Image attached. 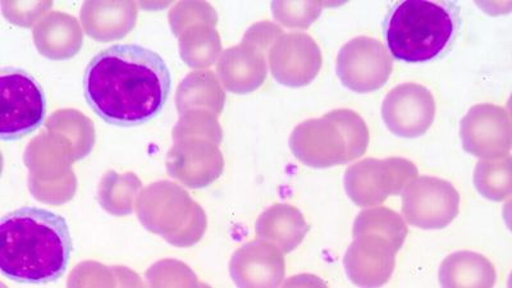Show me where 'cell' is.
I'll use <instances>...</instances> for the list:
<instances>
[{
    "label": "cell",
    "instance_id": "1",
    "mask_svg": "<svg viewBox=\"0 0 512 288\" xmlns=\"http://www.w3.org/2000/svg\"><path fill=\"white\" fill-rule=\"evenodd\" d=\"M84 94L96 116L118 127L141 126L157 117L171 94V71L154 50L118 44L91 59Z\"/></svg>",
    "mask_w": 512,
    "mask_h": 288
},
{
    "label": "cell",
    "instance_id": "2",
    "mask_svg": "<svg viewBox=\"0 0 512 288\" xmlns=\"http://www.w3.org/2000/svg\"><path fill=\"white\" fill-rule=\"evenodd\" d=\"M71 253L70 227L52 210L20 208L0 221V271L8 280L56 282L66 273Z\"/></svg>",
    "mask_w": 512,
    "mask_h": 288
},
{
    "label": "cell",
    "instance_id": "3",
    "mask_svg": "<svg viewBox=\"0 0 512 288\" xmlns=\"http://www.w3.org/2000/svg\"><path fill=\"white\" fill-rule=\"evenodd\" d=\"M450 9L428 0H406L392 11L386 40L393 57L408 63H424L445 52L455 34Z\"/></svg>",
    "mask_w": 512,
    "mask_h": 288
},
{
    "label": "cell",
    "instance_id": "4",
    "mask_svg": "<svg viewBox=\"0 0 512 288\" xmlns=\"http://www.w3.org/2000/svg\"><path fill=\"white\" fill-rule=\"evenodd\" d=\"M296 157L314 168L341 166L367 152V123L351 109H335L301 123L291 140Z\"/></svg>",
    "mask_w": 512,
    "mask_h": 288
},
{
    "label": "cell",
    "instance_id": "5",
    "mask_svg": "<svg viewBox=\"0 0 512 288\" xmlns=\"http://www.w3.org/2000/svg\"><path fill=\"white\" fill-rule=\"evenodd\" d=\"M0 94V139H22L43 125L47 116V96L31 73L22 68L3 67Z\"/></svg>",
    "mask_w": 512,
    "mask_h": 288
},
{
    "label": "cell",
    "instance_id": "6",
    "mask_svg": "<svg viewBox=\"0 0 512 288\" xmlns=\"http://www.w3.org/2000/svg\"><path fill=\"white\" fill-rule=\"evenodd\" d=\"M418 176V168L405 158H368L345 173V189L358 207H378L388 196L399 195Z\"/></svg>",
    "mask_w": 512,
    "mask_h": 288
},
{
    "label": "cell",
    "instance_id": "7",
    "mask_svg": "<svg viewBox=\"0 0 512 288\" xmlns=\"http://www.w3.org/2000/svg\"><path fill=\"white\" fill-rule=\"evenodd\" d=\"M459 209V192L441 178H415L402 194V214L411 226L422 230H442L454 222Z\"/></svg>",
    "mask_w": 512,
    "mask_h": 288
},
{
    "label": "cell",
    "instance_id": "8",
    "mask_svg": "<svg viewBox=\"0 0 512 288\" xmlns=\"http://www.w3.org/2000/svg\"><path fill=\"white\" fill-rule=\"evenodd\" d=\"M393 70L391 54L381 41L359 36L346 43L337 56V75L342 84L356 93L381 89Z\"/></svg>",
    "mask_w": 512,
    "mask_h": 288
},
{
    "label": "cell",
    "instance_id": "9",
    "mask_svg": "<svg viewBox=\"0 0 512 288\" xmlns=\"http://www.w3.org/2000/svg\"><path fill=\"white\" fill-rule=\"evenodd\" d=\"M460 136L464 149L474 157L504 158L512 145L510 113L495 104L475 105L461 121Z\"/></svg>",
    "mask_w": 512,
    "mask_h": 288
},
{
    "label": "cell",
    "instance_id": "10",
    "mask_svg": "<svg viewBox=\"0 0 512 288\" xmlns=\"http://www.w3.org/2000/svg\"><path fill=\"white\" fill-rule=\"evenodd\" d=\"M436 116L431 91L418 84L396 86L386 96L382 117L388 130L397 136L414 139L425 134Z\"/></svg>",
    "mask_w": 512,
    "mask_h": 288
},
{
    "label": "cell",
    "instance_id": "11",
    "mask_svg": "<svg viewBox=\"0 0 512 288\" xmlns=\"http://www.w3.org/2000/svg\"><path fill=\"white\" fill-rule=\"evenodd\" d=\"M397 251L390 240L377 233L355 235L344 258L347 277L356 286L386 285L395 271Z\"/></svg>",
    "mask_w": 512,
    "mask_h": 288
},
{
    "label": "cell",
    "instance_id": "12",
    "mask_svg": "<svg viewBox=\"0 0 512 288\" xmlns=\"http://www.w3.org/2000/svg\"><path fill=\"white\" fill-rule=\"evenodd\" d=\"M277 63V73L282 82L286 85L303 86L317 77L322 68L323 57L314 39L309 35L296 34L283 44Z\"/></svg>",
    "mask_w": 512,
    "mask_h": 288
},
{
    "label": "cell",
    "instance_id": "13",
    "mask_svg": "<svg viewBox=\"0 0 512 288\" xmlns=\"http://www.w3.org/2000/svg\"><path fill=\"white\" fill-rule=\"evenodd\" d=\"M496 280L493 264L473 251H457L441 264L440 283L446 288H487L495 286Z\"/></svg>",
    "mask_w": 512,
    "mask_h": 288
},
{
    "label": "cell",
    "instance_id": "14",
    "mask_svg": "<svg viewBox=\"0 0 512 288\" xmlns=\"http://www.w3.org/2000/svg\"><path fill=\"white\" fill-rule=\"evenodd\" d=\"M511 164L510 155L479 162L474 171V185L479 194L492 201L510 198L512 192Z\"/></svg>",
    "mask_w": 512,
    "mask_h": 288
},
{
    "label": "cell",
    "instance_id": "15",
    "mask_svg": "<svg viewBox=\"0 0 512 288\" xmlns=\"http://www.w3.org/2000/svg\"><path fill=\"white\" fill-rule=\"evenodd\" d=\"M364 232L382 235L390 240L397 250H400L408 236V227L395 210L374 208L364 210L355 219L352 235Z\"/></svg>",
    "mask_w": 512,
    "mask_h": 288
}]
</instances>
